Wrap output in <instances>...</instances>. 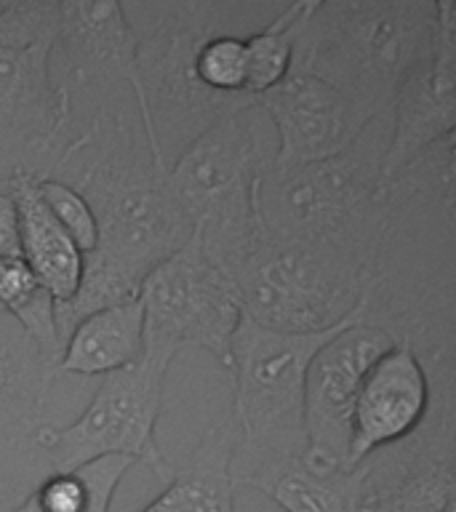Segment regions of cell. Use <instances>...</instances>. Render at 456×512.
<instances>
[{
	"label": "cell",
	"instance_id": "cell-1",
	"mask_svg": "<svg viewBox=\"0 0 456 512\" xmlns=\"http://www.w3.org/2000/svg\"><path fill=\"white\" fill-rule=\"evenodd\" d=\"M46 176L70 184L96 222V246L83 256L142 288L163 259L190 240L192 224L168 190L166 174L139 147L120 112L99 110L72 134Z\"/></svg>",
	"mask_w": 456,
	"mask_h": 512
},
{
	"label": "cell",
	"instance_id": "cell-2",
	"mask_svg": "<svg viewBox=\"0 0 456 512\" xmlns=\"http://www.w3.org/2000/svg\"><path fill=\"white\" fill-rule=\"evenodd\" d=\"M278 3L248 0H158L139 3L136 32L139 118L147 152L160 174L216 120L259 102L251 96H219L200 83V46L219 32L251 35L278 14Z\"/></svg>",
	"mask_w": 456,
	"mask_h": 512
},
{
	"label": "cell",
	"instance_id": "cell-3",
	"mask_svg": "<svg viewBox=\"0 0 456 512\" xmlns=\"http://www.w3.org/2000/svg\"><path fill=\"white\" fill-rule=\"evenodd\" d=\"M435 22L438 0H307L291 64L390 123L395 94L430 51Z\"/></svg>",
	"mask_w": 456,
	"mask_h": 512
},
{
	"label": "cell",
	"instance_id": "cell-4",
	"mask_svg": "<svg viewBox=\"0 0 456 512\" xmlns=\"http://www.w3.org/2000/svg\"><path fill=\"white\" fill-rule=\"evenodd\" d=\"M387 131L390 123L376 120L342 155L288 168L270 163L256 192L264 230L371 270L384 227L379 163Z\"/></svg>",
	"mask_w": 456,
	"mask_h": 512
},
{
	"label": "cell",
	"instance_id": "cell-5",
	"mask_svg": "<svg viewBox=\"0 0 456 512\" xmlns=\"http://www.w3.org/2000/svg\"><path fill=\"white\" fill-rule=\"evenodd\" d=\"M363 315L355 304L339 326L320 334H283L256 326L243 315L230 342L227 371L232 374V478L243 488L280 467L304 459V387L315 352Z\"/></svg>",
	"mask_w": 456,
	"mask_h": 512
},
{
	"label": "cell",
	"instance_id": "cell-6",
	"mask_svg": "<svg viewBox=\"0 0 456 512\" xmlns=\"http://www.w3.org/2000/svg\"><path fill=\"white\" fill-rule=\"evenodd\" d=\"M259 102L216 120L168 168V190L200 248L232 278L259 232L256 192L272 152Z\"/></svg>",
	"mask_w": 456,
	"mask_h": 512
},
{
	"label": "cell",
	"instance_id": "cell-7",
	"mask_svg": "<svg viewBox=\"0 0 456 512\" xmlns=\"http://www.w3.org/2000/svg\"><path fill=\"white\" fill-rule=\"evenodd\" d=\"M368 272L326 248L272 235L259 222L246 259L232 272L243 315L283 334H320L360 302Z\"/></svg>",
	"mask_w": 456,
	"mask_h": 512
},
{
	"label": "cell",
	"instance_id": "cell-8",
	"mask_svg": "<svg viewBox=\"0 0 456 512\" xmlns=\"http://www.w3.org/2000/svg\"><path fill=\"white\" fill-rule=\"evenodd\" d=\"M139 299L144 315L142 358L168 368L179 352L195 347L227 366L243 304L235 280L200 248L195 235L144 278Z\"/></svg>",
	"mask_w": 456,
	"mask_h": 512
},
{
	"label": "cell",
	"instance_id": "cell-9",
	"mask_svg": "<svg viewBox=\"0 0 456 512\" xmlns=\"http://www.w3.org/2000/svg\"><path fill=\"white\" fill-rule=\"evenodd\" d=\"M168 368L142 358L102 376L86 411L72 424H43L32 443L43 451L51 472H64L104 456H128L166 483L174 472L158 443L163 384Z\"/></svg>",
	"mask_w": 456,
	"mask_h": 512
},
{
	"label": "cell",
	"instance_id": "cell-10",
	"mask_svg": "<svg viewBox=\"0 0 456 512\" xmlns=\"http://www.w3.org/2000/svg\"><path fill=\"white\" fill-rule=\"evenodd\" d=\"M419 360L430 371V411L408 438L360 462L368 512H456V352Z\"/></svg>",
	"mask_w": 456,
	"mask_h": 512
},
{
	"label": "cell",
	"instance_id": "cell-11",
	"mask_svg": "<svg viewBox=\"0 0 456 512\" xmlns=\"http://www.w3.org/2000/svg\"><path fill=\"white\" fill-rule=\"evenodd\" d=\"M400 339L384 326L355 318L336 331L312 358L304 387V462L315 467H350L352 408L368 368Z\"/></svg>",
	"mask_w": 456,
	"mask_h": 512
},
{
	"label": "cell",
	"instance_id": "cell-12",
	"mask_svg": "<svg viewBox=\"0 0 456 512\" xmlns=\"http://www.w3.org/2000/svg\"><path fill=\"white\" fill-rule=\"evenodd\" d=\"M456 128V3L438 0L430 51L400 83L390 112V131L379 163V187L406 171Z\"/></svg>",
	"mask_w": 456,
	"mask_h": 512
},
{
	"label": "cell",
	"instance_id": "cell-13",
	"mask_svg": "<svg viewBox=\"0 0 456 512\" xmlns=\"http://www.w3.org/2000/svg\"><path fill=\"white\" fill-rule=\"evenodd\" d=\"M259 107L275 131V168L342 155L376 123L350 96L296 64L278 86L259 96Z\"/></svg>",
	"mask_w": 456,
	"mask_h": 512
},
{
	"label": "cell",
	"instance_id": "cell-14",
	"mask_svg": "<svg viewBox=\"0 0 456 512\" xmlns=\"http://www.w3.org/2000/svg\"><path fill=\"white\" fill-rule=\"evenodd\" d=\"M54 43L0 48V128L19 136L16 166L46 176L72 139L70 83L51 80Z\"/></svg>",
	"mask_w": 456,
	"mask_h": 512
},
{
	"label": "cell",
	"instance_id": "cell-15",
	"mask_svg": "<svg viewBox=\"0 0 456 512\" xmlns=\"http://www.w3.org/2000/svg\"><path fill=\"white\" fill-rule=\"evenodd\" d=\"M430 400V371L414 347L398 342L384 352L363 376L352 408L350 467L408 438L430 411Z\"/></svg>",
	"mask_w": 456,
	"mask_h": 512
},
{
	"label": "cell",
	"instance_id": "cell-16",
	"mask_svg": "<svg viewBox=\"0 0 456 512\" xmlns=\"http://www.w3.org/2000/svg\"><path fill=\"white\" fill-rule=\"evenodd\" d=\"M59 51L75 86H107L126 83L136 96V32L120 0H64L59 3V32L54 54Z\"/></svg>",
	"mask_w": 456,
	"mask_h": 512
},
{
	"label": "cell",
	"instance_id": "cell-17",
	"mask_svg": "<svg viewBox=\"0 0 456 512\" xmlns=\"http://www.w3.org/2000/svg\"><path fill=\"white\" fill-rule=\"evenodd\" d=\"M56 379L32 336L0 310V451L30 446L46 424L48 392Z\"/></svg>",
	"mask_w": 456,
	"mask_h": 512
},
{
	"label": "cell",
	"instance_id": "cell-18",
	"mask_svg": "<svg viewBox=\"0 0 456 512\" xmlns=\"http://www.w3.org/2000/svg\"><path fill=\"white\" fill-rule=\"evenodd\" d=\"M14 198L19 214V243L22 259L46 288L54 302H64L75 294L83 267V254L56 224L51 211L38 195V174L14 166L0 184Z\"/></svg>",
	"mask_w": 456,
	"mask_h": 512
},
{
	"label": "cell",
	"instance_id": "cell-19",
	"mask_svg": "<svg viewBox=\"0 0 456 512\" xmlns=\"http://www.w3.org/2000/svg\"><path fill=\"white\" fill-rule=\"evenodd\" d=\"M235 424L230 411L200 438L187 462L174 467L155 499L142 512H235L232 478Z\"/></svg>",
	"mask_w": 456,
	"mask_h": 512
},
{
	"label": "cell",
	"instance_id": "cell-20",
	"mask_svg": "<svg viewBox=\"0 0 456 512\" xmlns=\"http://www.w3.org/2000/svg\"><path fill=\"white\" fill-rule=\"evenodd\" d=\"M144 352L142 299L88 315L64 339L56 376H107L120 368L134 366Z\"/></svg>",
	"mask_w": 456,
	"mask_h": 512
},
{
	"label": "cell",
	"instance_id": "cell-21",
	"mask_svg": "<svg viewBox=\"0 0 456 512\" xmlns=\"http://www.w3.org/2000/svg\"><path fill=\"white\" fill-rule=\"evenodd\" d=\"M246 488L278 504L283 512H368L366 470L358 467H315L304 459L280 467Z\"/></svg>",
	"mask_w": 456,
	"mask_h": 512
},
{
	"label": "cell",
	"instance_id": "cell-22",
	"mask_svg": "<svg viewBox=\"0 0 456 512\" xmlns=\"http://www.w3.org/2000/svg\"><path fill=\"white\" fill-rule=\"evenodd\" d=\"M128 456H104L64 472H48L16 512H110L120 480L134 467Z\"/></svg>",
	"mask_w": 456,
	"mask_h": 512
},
{
	"label": "cell",
	"instance_id": "cell-23",
	"mask_svg": "<svg viewBox=\"0 0 456 512\" xmlns=\"http://www.w3.org/2000/svg\"><path fill=\"white\" fill-rule=\"evenodd\" d=\"M0 310L8 312L32 336V342L56 371L62 358V339L56 331L54 299L40 286L24 259H0Z\"/></svg>",
	"mask_w": 456,
	"mask_h": 512
},
{
	"label": "cell",
	"instance_id": "cell-24",
	"mask_svg": "<svg viewBox=\"0 0 456 512\" xmlns=\"http://www.w3.org/2000/svg\"><path fill=\"white\" fill-rule=\"evenodd\" d=\"M304 3L280 6V11L264 24L262 30L246 35L248 51V96L259 99L286 78L294 62L296 24L304 11Z\"/></svg>",
	"mask_w": 456,
	"mask_h": 512
},
{
	"label": "cell",
	"instance_id": "cell-25",
	"mask_svg": "<svg viewBox=\"0 0 456 512\" xmlns=\"http://www.w3.org/2000/svg\"><path fill=\"white\" fill-rule=\"evenodd\" d=\"M200 83L219 96H248L246 35L219 32L200 46ZM254 99V96H251Z\"/></svg>",
	"mask_w": 456,
	"mask_h": 512
},
{
	"label": "cell",
	"instance_id": "cell-26",
	"mask_svg": "<svg viewBox=\"0 0 456 512\" xmlns=\"http://www.w3.org/2000/svg\"><path fill=\"white\" fill-rule=\"evenodd\" d=\"M59 3L56 0H0V48L56 43Z\"/></svg>",
	"mask_w": 456,
	"mask_h": 512
},
{
	"label": "cell",
	"instance_id": "cell-27",
	"mask_svg": "<svg viewBox=\"0 0 456 512\" xmlns=\"http://www.w3.org/2000/svg\"><path fill=\"white\" fill-rule=\"evenodd\" d=\"M38 195L80 254H88L96 246V222L86 200L70 184L51 176H38Z\"/></svg>",
	"mask_w": 456,
	"mask_h": 512
},
{
	"label": "cell",
	"instance_id": "cell-28",
	"mask_svg": "<svg viewBox=\"0 0 456 512\" xmlns=\"http://www.w3.org/2000/svg\"><path fill=\"white\" fill-rule=\"evenodd\" d=\"M48 472L51 467L35 443L0 451V512L19 510V504Z\"/></svg>",
	"mask_w": 456,
	"mask_h": 512
},
{
	"label": "cell",
	"instance_id": "cell-29",
	"mask_svg": "<svg viewBox=\"0 0 456 512\" xmlns=\"http://www.w3.org/2000/svg\"><path fill=\"white\" fill-rule=\"evenodd\" d=\"M0 259H22L19 214L14 198L3 187H0Z\"/></svg>",
	"mask_w": 456,
	"mask_h": 512
}]
</instances>
